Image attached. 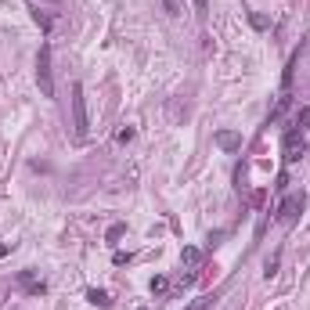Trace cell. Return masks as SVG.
<instances>
[{
    "label": "cell",
    "mask_w": 310,
    "mask_h": 310,
    "mask_svg": "<svg viewBox=\"0 0 310 310\" xmlns=\"http://www.w3.org/2000/svg\"><path fill=\"white\" fill-rule=\"evenodd\" d=\"M36 87L43 97H54V69H51V43H40L36 54Z\"/></svg>",
    "instance_id": "6da1fadb"
},
{
    "label": "cell",
    "mask_w": 310,
    "mask_h": 310,
    "mask_svg": "<svg viewBox=\"0 0 310 310\" xmlns=\"http://www.w3.org/2000/svg\"><path fill=\"white\" fill-rule=\"evenodd\" d=\"M90 130V119H87V97H83V83H72V134L76 141H83Z\"/></svg>",
    "instance_id": "7a4b0ae2"
},
{
    "label": "cell",
    "mask_w": 310,
    "mask_h": 310,
    "mask_svg": "<svg viewBox=\"0 0 310 310\" xmlns=\"http://www.w3.org/2000/svg\"><path fill=\"white\" fill-rule=\"evenodd\" d=\"M303 191H292V195H285L278 202V213H274V220L281 224V227H292L296 220H299V213H303Z\"/></svg>",
    "instance_id": "3957f363"
},
{
    "label": "cell",
    "mask_w": 310,
    "mask_h": 310,
    "mask_svg": "<svg viewBox=\"0 0 310 310\" xmlns=\"http://www.w3.org/2000/svg\"><path fill=\"white\" fill-rule=\"evenodd\" d=\"M303 152H307V137L299 130H285V137H281V159L292 166V162L303 159Z\"/></svg>",
    "instance_id": "277c9868"
},
{
    "label": "cell",
    "mask_w": 310,
    "mask_h": 310,
    "mask_svg": "<svg viewBox=\"0 0 310 310\" xmlns=\"http://www.w3.org/2000/svg\"><path fill=\"white\" fill-rule=\"evenodd\" d=\"M18 285L25 289V296H43V292H47V281L36 274L33 267L29 271H18Z\"/></svg>",
    "instance_id": "5b68a950"
},
{
    "label": "cell",
    "mask_w": 310,
    "mask_h": 310,
    "mask_svg": "<svg viewBox=\"0 0 310 310\" xmlns=\"http://www.w3.org/2000/svg\"><path fill=\"white\" fill-rule=\"evenodd\" d=\"M213 141H216V148H224V152H242V134H234V130H216Z\"/></svg>",
    "instance_id": "8992f818"
},
{
    "label": "cell",
    "mask_w": 310,
    "mask_h": 310,
    "mask_svg": "<svg viewBox=\"0 0 310 310\" xmlns=\"http://www.w3.org/2000/svg\"><path fill=\"white\" fill-rule=\"evenodd\" d=\"M29 11H33V22H36V25H40V29H43V33H47V36H51V33H54V18H51L47 11H40V4H33V7H29Z\"/></svg>",
    "instance_id": "52a82bcc"
},
{
    "label": "cell",
    "mask_w": 310,
    "mask_h": 310,
    "mask_svg": "<svg viewBox=\"0 0 310 310\" xmlns=\"http://www.w3.org/2000/svg\"><path fill=\"white\" fill-rule=\"evenodd\" d=\"M87 299H90L94 307H101V310H108V307H112V296H108L105 289H87Z\"/></svg>",
    "instance_id": "ba28073f"
},
{
    "label": "cell",
    "mask_w": 310,
    "mask_h": 310,
    "mask_svg": "<svg viewBox=\"0 0 310 310\" xmlns=\"http://www.w3.org/2000/svg\"><path fill=\"white\" fill-rule=\"evenodd\" d=\"M180 263H184V267H198V263H202V249H195V245H184V252H180Z\"/></svg>",
    "instance_id": "9c48e42d"
},
{
    "label": "cell",
    "mask_w": 310,
    "mask_h": 310,
    "mask_svg": "<svg viewBox=\"0 0 310 310\" xmlns=\"http://www.w3.org/2000/svg\"><path fill=\"white\" fill-rule=\"evenodd\" d=\"M296 65H299V51H292V58H289V69H285V76H281V87H285V94H289V87H292Z\"/></svg>",
    "instance_id": "30bf717a"
},
{
    "label": "cell",
    "mask_w": 310,
    "mask_h": 310,
    "mask_svg": "<svg viewBox=\"0 0 310 310\" xmlns=\"http://www.w3.org/2000/svg\"><path fill=\"white\" fill-rule=\"evenodd\" d=\"M278 263H281V252H274V256H271L267 263H263V278H267V281L278 274Z\"/></svg>",
    "instance_id": "8fae6325"
},
{
    "label": "cell",
    "mask_w": 310,
    "mask_h": 310,
    "mask_svg": "<svg viewBox=\"0 0 310 310\" xmlns=\"http://www.w3.org/2000/svg\"><path fill=\"white\" fill-rule=\"evenodd\" d=\"M148 289H152V296H162V292H166V289H170V278H162V274H155Z\"/></svg>",
    "instance_id": "7c38bea8"
},
{
    "label": "cell",
    "mask_w": 310,
    "mask_h": 310,
    "mask_svg": "<svg viewBox=\"0 0 310 310\" xmlns=\"http://www.w3.org/2000/svg\"><path fill=\"white\" fill-rule=\"evenodd\" d=\"M296 126H299V130H303V126H310V105H303V108L296 112Z\"/></svg>",
    "instance_id": "4fadbf2b"
},
{
    "label": "cell",
    "mask_w": 310,
    "mask_h": 310,
    "mask_svg": "<svg viewBox=\"0 0 310 310\" xmlns=\"http://www.w3.org/2000/svg\"><path fill=\"white\" fill-rule=\"evenodd\" d=\"M249 22H252V29H267V25H271V18H267V15H256V11H252V15H249Z\"/></svg>",
    "instance_id": "5bb4252c"
},
{
    "label": "cell",
    "mask_w": 310,
    "mask_h": 310,
    "mask_svg": "<svg viewBox=\"0 0 310 310\" xmlns=\"http://www.w3.org/2000/svg\"><path fill=\"white\" fill-rule=\"evenodd\" d=\"M116 141H119V144H126V141H134V126H123V130L116 134Z\"/></svg>",
    "instance_id": "9a60e30c"
},
{
    "label": "cell",
    "mask_w": 310,
    "mask_h": 310,
    "mask_svg": "<svg viewBox=\"0 0 310 310\" xmlns=\"http://www.w3.org/2000/svg\"><path fill=\"white\" fill-rule=\"evenodd\" d=\"M123 231H126V227H123V224H116V227H108V242H116V238H123Z\"/></svg>",
    "instance_id": "2e32d148"
},
{
    "label": "cell",
    "mask_w": 310,
    "mask_h": 310,
    "mask_svg": "<svg viewBox=\"0 0 310 310\" xmlns=\"http://www.w3.org/2000/svg\"><path fill=\"white\" fill-rule=\"evenodd\" d=\"M195 11H198V18H206L209 15V0H195Z\"/></svg>",
    "instance_id": "e0dca14e"
},
{
    "label": "cell",
    "mask_w": 310,
    "mask_h": 310,
    "mask_svg": "<svg viewBox=\"0 0 310 310\" xmlns=\"http://www.w3.org/2000/svg\"><path fill=\"white\" fill-rule=\"evenodd\" d=\"M112 260H116V263H119V267H123V263H130L134 256H130V252H116V256H112Z\"/></svg>",
    "instance_id": "ac0fdd59"
},
{
    "label": "cell",
    "mask_w": 310,
    "mask_h": 310,
    "mask_svg": "<svg viewBox=\"0 0 310 310\" xmlns=\"http://www.w3.org/2000/svg\"><path fill=\"white\" fill-rule=\"evenodd\" d=\"M162 7H166L170 15H180V11H177V0H162Z\"/></svg>",
    "instance_id": "d6986e66"
},
{
    "label": "cell",
    "mask_w": 310,
    "mask_h": 310,
    "mask_svg": "<svg viewBox=\"0 0 310 310\" xmlns=\"http://www.w3.org/2000/svg\"><path fill=\"white\" fill-rule=\"evenodd\" d=\"M7 252H11V245H4V242H0V256H7Z\"/></svg>",
    "instance_id": "ffe728a7"
},
{
    "label": "cell",
    "mask_w": 310,
    "mask_h": 310,
    "mask_svg": "<svg viewBox=\"0 0 310 310\" xmlns=\"http://www.w3.org/2000/svg\"><path fill=\"white\" fill-rule=\"evenodd\" d=\"M47 4H58V0H47Z\"/></svg>",
    "instance_id": "44dd1931"
},
{
    "label": "cell",
    "mask_w": 310,
    "mask_h": 310,
    "mask_svg": "<svg viewBox=\"0 0 310 310\" xmlns=\"http://www.w3.org/2000/svg\"><path fill=\"white\" fill-rule=\"evenodd\" d=\"M141 310H144V307H141Z\"/></svg>",
    "instance_id": "7402d4cb"
}]
</instances>
